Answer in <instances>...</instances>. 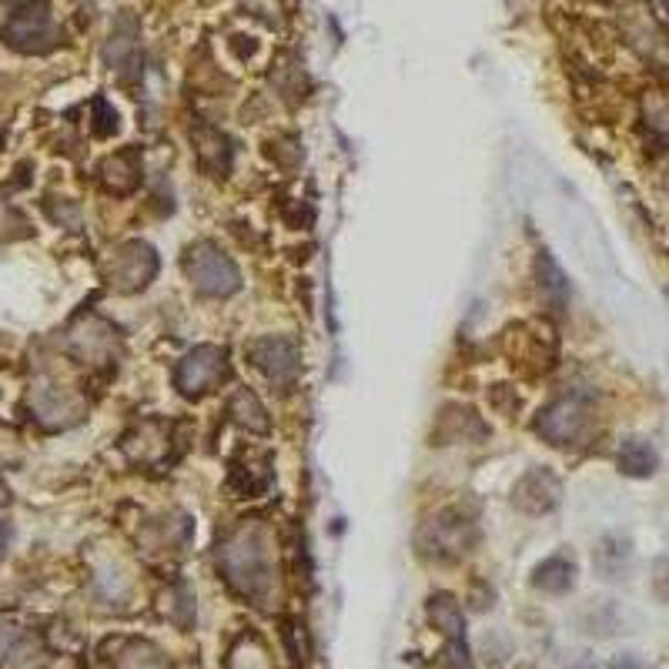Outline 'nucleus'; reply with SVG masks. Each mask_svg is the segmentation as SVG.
<instances>
[{"label": "nucleus", "instance_id": "nucleus-1", "mask_svg": "<svg viewBox=\"0 0 669 669\" xmlns=\"http://www.w3.org/2000/svg\"><path fill=\"white\" fill-rule=\"evenodd\" d=\"M218 569L228 579L232 589H238L245 599H268L272 592V539L265 532V525L258 522H245L238 529H232L222 542H218Z\"/></svg>", "mask_w": 669, "mask_h": 669}, {"label": "nucleus", "instance_id": "nucleus-2", "mask_svg": "<svg viewBox=\"0 0 669 669\" xmlns=\"http://www.w3.org/2000/svg\"><path fill=\"white\" fill-rule=\"evenodd\" d=\"M0 41L18 55H48L61 45V28L48 0H28L0 28Z\"/></svg>", "mask_w": 669, "mask_h": 669}, {"label": "nucleus", "instance_id": "nucleus-3", "mask_svg": "<svg viewBox=\"0 0 669 669\" xmlns=\"http://www.w3.org/2000/svg\"><path fill=\"white\" fill-rule=\"evenodd\" d=\"M185 272L191 285L208 295V298H228L242 288V272L238 265L215 245V242H198L185 255Z\"/></svg>", "mask_w": 669, "mask_h": 669}, {"label": "nucleus", "instance_id": "nucleus-4", "mask_svg": "<svg viewBox=\"0 0 669 669\" xmlns=\"http://www.w3.org/2000/svg\"><path fill=\"white\" fill-rule=\"evenodd\" d=\"M415 542L429 559H459L479 542V529L462 512H439L429 522H422Z\"/></svg>", "mask_w": 669, "mask_h": 669}, {"label": "nucleus", "instance_id": "nucleus-5", "mask_svg": "<svg viewBox=\"0 0 669 669\" xmlns=\"http://www.w3.org/2000/svg\"><path fill=\"white\" fill-rule=\"evenodd\" d=\"M589 429H592V405L579 395L549 402L535 419V432L549 445H579L589 435Z\"/></svg>", "mask_w": 669, "mask_h": 669}, {"label": "nucleus", "instance_id": "nucleus-6", "mask_svg": "<svg viewBox=\"0 0 669 669\" xmlns=\"http://www.w3.org/2000/svg\"><path fill=\"white\" fill-rule=\"evenodd\" d=\"M158 275V252L145 242H125L105 265V278L115 292L131 295L155 282Z\"/></svg>", "mask_w": 669, "mask_h": 669}, {"label": "nucleus", "instance_id": "nucleus-7", "mask_svg": "<svg viewBox=\"0 0 669 669\" xmlns=\"http://www.w3.org/2000/svg\"><path fill=\"white\" fill-rule=\"evenodd\" d=\"M228 378V355L218 345H198L175 368V385L185 399H201Z\"/></svg>", "mask_w": 669, "mask_h": 669}, {"label": "nucleus", "instance_id": "nucleus-8", "mask_svg": "<svg viewBox=\"0 0 669 669\" xmlns=\"http://www.w3.org/2000/svg\"><path fill=\"white\" fill-rule=\"evenodd\" d=\"M248 358L255 362L258 372H265L278 385H292L302 368V348H298V342H292L285 335L255 338L248 345Z\"/></svg>", "mask_w": 669, "mask_h": 669}, {"label": "nucleus", "instance_id": "nucleus-9", "mask_svg": "<svg viewBox=\"0 0 669 669\" xmlns=\"http://www.w3.org/2000/svg\"><path fill=\"white\" fill-rule=\"evenodd\" d=\"M31 412L45 429H68L85 415V402L61 385L38 382L31 388Z\"/></svg>", "mask_w": 669, "mask_h": 669}, {"label": "nucleus", "instance_id": "nucleus-10", "mask_svg": "<svg viewBox=\"0 0 669 669\" xmlns=\"http://www.w3.org/2000/svg\"><path fill=\"white\" fill-rule=\"evenodd\" d=\"M68 342H71V352H75L81 362L105 365V362H111V355H115L118 332H115V325H108L105 318L85 315V318L71 328Z\"/></svg>", "mask_w": 669, "mask_h": 669}, {"label": "nucleus", "instance_id": "nucleus-11", "mask_svg": "<svg viewBox=\"0 0 669 669\" xmlns=\"http://www.w3.org/2000/svg\"><path fill=\"white\" fill-rule=\"evenodd\" d=\"M559 495H562V482L549 472V469H529L515 489H512V502L515 509L529 512V515H542V512H552L559 505Z\"/></svg>", "mask_w": 669, "mask_h": 669}, {"label": "nucleus", "instance_id": "nucleus-12", "mask_svg": "<svg viewBox=\"0 0 669 669\" xmlns=\"http://www.w3.org/2000/svg\"><path fill=\"white\" fill-rule=\"evenodd\" d=\"M138 38H141V28H138V18L131 11H121L115 28H111V38L105 45V65L111 71H131V65L138 61Z\"/></svg>", "mask_w": 669, "mask_h": 669}, {"label": "nucleus", "instance_id": "nucleus-13", "mask_svg": "<svg viewBox=\"0 0 669 669\" xmlns=\"http://www.w3.org/2000/svg\"><path fill=\"white\" fill-rule=\"evenodd\" d=\"M101 181L115 195H131L141 185V151L125 148L101 161Z\"/></svg>", "mask_w": 669, "mask_h": 669}, {"label": "nucleus", "instance_id": "nucleus-14", "mask_svg": "<svg viewBox=\"0 0 669 669\" xmlns=\"http://www.w3.org/2000/svg\"><path fill=\"white\" fill-rule=\"evenodd\" d=\"M195 148H198V161L201 168H208L211 175H228L232 171V141L215 131V128H198L195 131Z\"/></svg>", "mask_w": 669, "mask_h": 669}, {"label": "nucleus", "instance_id": "nucleus-15", "mask_svg": "<svg viewBox=\"0 0 669 669\" xmlns=\"http://www.w3.org/2000/svg\"><path fill=\"white\" fill-rule=\"evenodd\" d=\"M532 586L542 589V592H569L575 586V562H572V555L569 552H555L545 562H539L535 575H532Z\"/></svg>", "mask_w": 669, "mask_h": 669}, {"label": "nucleus", "instance_id": "nucleus-16", "mask_svg": "<svg viewBox=\"0 0 669 669\" xmlns=\"http://www.w3.org/2000/svg\"><path fill=\"white\" fill-rule=\"evenodd\" d=\"M535 272H539V295H542V302L549 305V312H562L565 302H569V282H565L562 268L555 265V258L549 252H539Z\"/></svg>", "mask_w": 669, "mask_h": 669}, {"label": "nucleus", "instance_id": "nucleus-17", "mask_svg": "<svg viewBox=\"0 0 669 669\" xmlns=\"http://www.w3.org/2000/svg\"><path fill=\"white\" fill-rule=\"evenodd\" d=\"M616 462H619V472L632 475V479H646V475H652L659 469V455L646 439H626L619 445Z\"/></svg>", "mask_w": 669, "mask_h": 669}, {"label": "nucleus", "instance_id": "nucleus-18", "mask_svg": "<svg viewBox=\"0 0 669 669\" xmlns=\"http://www.w3.org/2000/svg\"><path fill=\"white\" fill-rule=\"evenodd\" d=\"M115 669H171L165 652L145 639H128L115 649Z\"/></svg>", "mask_w": 669, "mask_h": 669}, {"label": "nucleus", "instance_id": "nucleus-19", "mask_svg": "<svg viewBox=\"0 0 669 669\" xmlns=\"http://www.w3.org/2000/svg\"><path fill=\"white\" fill-rule=\"evenodd\" d=\"M228 415H232L245 432H258V435H265V432L272 429L265 405H262L258 395L248 392V388H238V392L232 395V402H228Z\"/></svg>", "mask_w": 669, "mask_h": 669}, {"label": "nucleus", "instance_id": "nucleus-20", "mask_svg": "<svg viewBox=\"0 0 669 669\" xmlns=\"http://www.w3.org/2000/svg\"><path fill=\"white\" fill-rule=\"evenodd\" d=\"M429 619L439 632H445L449 639H462L465 636V619H462V606L455 602V596L449 592H435L429 599Z\"/></svg>", "mask_w": 669, "mask_h": 669}, {"label": "nucleus", "instance_id": "nucleus-21", "mask_svg": "<svg viewBox=\"0 0 669 669\" xmlns=\"http://www.w3.org/2000/svg\"><path fill=\"white\" fill-rule=\"evenodd\" d=\"M228 669H272L268 649L255 636H242L228 656Z\"/></svg>", "mask_w": 669, "mask_h": 669}, {"label": "nucleus", "instance_id": "nucleus-22", "mask_svg": "<svg viewBox=\"0 0 669 669\" xmlns=\"http://www.w3.org/2000/svg\"><path fill=\"white\" fill-rule=\"evenodd\" d=\"M629 555H632L629 539H622V535H606V539L599 542V549H596V565H599L606 575H619V572L626 569Z\"/></svg>", "mask_w": 669, "mask_h": 669}, {"label": "nucleus", "instance_id": "nucleus-23", "mask_svg": "<svg viewBox=\"0 0 669 669\" xmlns=\"http://www.w3.org/2000/svg\"><path fill=\"white\" fill-rule=\"evenodd\" d=\"M439 666L442 669H475L465 649V639H449L439 652Z\"/></svg>", "mask_w": 669, "mask_h": 669}, {"label": "nucleus", "instance_id": "nucleus-24", "mask_svg": "<svg viewBox=\"0 0 669 669\" xmlns=\"http://www.w3.org/2000/svg\"><path fill=\"white\" fill-rule=\"evenodd\" d=\"M95 135L98 138H111L118 131V111L105 101V98H95Z\"/></svg>", "mask_w": 669, "mask_h": 669}, {"label": "nucleus", "instance_id": "nucleus-25", "mask_svg": "<svg viewBox=\"0 0 669 669\" xmlns=\"http://www.w3.org/2000/svg\"><path fill=\"white\" fill-rule=\"evenodd\" d=\"M652 592H656L662 602H669V559L656 562V569H652Z\"/></svg>", "mask_w": 669, "mask_h": 669}, {"label": "nucleus", "instance_id": "nucleus-26", "mask_svg": "<svg viewBox=\"0 0 669 669\" xmlns=\"http://www.w3.org/2000/svg\"><path fill=\"white\" fill-rule=\"evenodd\" d=\"M612 669H642V666H639L632 656H622V659H616V662H612Z\"/></svg>", "mask_w": 669, "mask_h": 669}, {"label": "nucleus", "instance_id": "nucleus-27", "mask_svg": "<svg viewBox=\"0 0 669 669\" xmlns=\"http://www.w3.org/2000/svg\"><path fill=\"white\" fill-rule=\"evenodd\" d=\"M11 502V495H8V489L4 485H0V505H8Z\"/></svg>", "mask_w": 669, "mask_h": 669}, {"label": "nucleus", "instance_id": "nucleus-28", "mask_svg": "<svg viewBox=\"0 0 669 669\" xmlns=\"http://www.w3.org/2000/svg\"><path fill=\"white\" fill-rule=\"evenodd\" d=\"M659 4H662V8H669V0H659Z\"/></svg>", "mask_w": 669, "mask_h": 669}, {"label": "nucleus", "instance_id": "nucleus-29", "mask_svg": "<svg viewBox=\"0 0 669 669\" xmlns=\"http://www.w3.org/2000/svg\"><path fill=\"white\" fill-rule=\"evenodd\" d=\"M8 4H18V0H8ZM24 4H28V0H24Z\"/></svg>", "mask_w": 669, "mask_h": 669}, {"label": "nucleus", "instance_id": "nucleus-30", "mask_svg": "<svg viewBox=\"0 0 669 669\" xmlns=\"http://www.w3.org/2000/svg\"><path fill=\"white\" fill-rule=\"evenodd\" d=\"M666 188H669V175H666Z\"/></svg>", "mask_w": 669, "mask_h": 669}, {"label": "nucleus", "instance_id": "nucleus-31", "mask_svg": "<svg viewBox=\"0 0 669 669\" xmlns=\"http://www.w3.org/2000/svg\"><path fill=\"white\" fill-rule=\"evenodd\" d=\"M0 145H4V138H0Z\"/></svg>", "mask_w": 669, "mask_h": 669}]
</instances>
